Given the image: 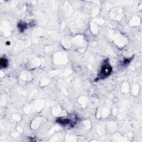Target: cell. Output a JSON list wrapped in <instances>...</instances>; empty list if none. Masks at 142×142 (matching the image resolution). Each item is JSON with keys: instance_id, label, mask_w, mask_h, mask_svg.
<instances>
[{"instance_id": "cell-1", "label": "cell", "mask_w": 142, "mask_h": 142, "mask_svg": "<svg viewBox=\"0 0 142 142\" xmlns=\"http://www.w3.org/2000/svg\"><path fill=\"white\" fill-rule=\"evenodd\" d=\"M113 69L110 65L108 59H106L103 61L102 66L101 67V71L98 75V77L95 79V81H98L99 80L104 79L107 78L111 75Z\"/></svg>"}, {"instance_id": "cell-2", "label": "cell", "mask_w": 142, "mask_h": 142, "mask_svg": "<svg viewBox=\"0 0 142 142\" xmlns=\"http://www.w3.org/2000/svg\"><path fill=\"white\" fill-rule=\"evenodd\" d=\"M77 121V118L72 120V119H71L70 118H68L63 117L58 118L56 120V122L62 125H69L71 127H73L74 126L76 125Z\"/></svg>"}, {"instance_id": "cell-3", "label": "cell", "mask_w": 142, "mask_h": 142, "mask_svg": "<svg viewBox=\"0 0 142 142\" xmlns=\"http://www.w3.org/2000/svg\"><path fill=\"white\" fill-rule=\"evenodd\" d=\"M18 28L20 32H23L25 31L26 29L27 28V24L26 23L24 22H19L18 23Z\"/></svg>"}, {"instance_id": "cell-4", "label": "cell", "mask_w": 142, "mask_h": 142, "mask_svg": "<svg viewBox=\"0 0 142 142\" xmlns=\"http://www.w3.org/2000/svg\"><path fill=\"white\" fill-rule=\"evenodd\" d=\"M9 63H8V61L6 58H1L0 59V66L2 68H5L8 66Z\"/></svg>"}, {"instance_id": "cell-5", "label": "cell", "mask_w": 142, "mask_h": 142, "mask_svg": "<svg viewBox=\"0 0 142 142\" xmlns=\"http://www.w3.org/2000/svg\"><path fill=\"white\" fill-rule=\"evenodd\" d=\"M132 58H125V59H124L123 62V65L126 66V65H129L130 62H131V61H132Z\"/></svg>"}, {"instance_id": "cell-6", "label": "cell", "mask_w": 142, "mask_h": 142, "mask_svg": "<svg viewBox=\"0 0 142 142\" xmlns=\"http://www.w3.org/2000/svg\"><path fill=\"white\" fill-rule=\"evenodd\" d=\"M6 44L7 46H9V45H10V42L9 41H7L6 43Z\"/></svg>"}]
</instances>
